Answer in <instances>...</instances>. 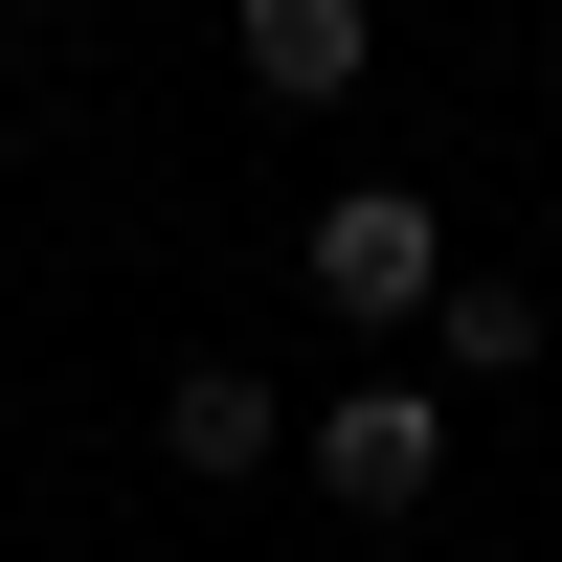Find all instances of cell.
<instances>
[{
  "label": "cell",
  "mask_w": 562,
  "mask_h": 562,
  "mask_svg": "<svg viewBox=\"0 0 562 562\" xmlns=\"http://www.w3.org/2000/svg\"><path fill=\"white\" fill-rule=\"evenodd\" d=\"M225 68H248L270 113H338V90L383 68V0H225Z\"/></svg>",
  "instance_id": "3957f363"
},
{
  "label": "cell",
  "mask_w": 562,
  "mask_h": 562,
  "mask_svg": "<svg viewBox=\"0 0 562 562\" xmlns=\"http://www.w3.org/2000/svg\"><path fill=\"white\" fill-rule=\"evenodd\" d=\"M158 450H180L203 495H225V473H293V405H270L248 360H180V383H158Z\"/></svg>",
  "instance_id": "277c9868"
},
{
  "label": "cell",
  "mask_w": 562,
  "mask_h": 562,
  "mask_svg": "<svg viewBox=\"0 0 562 562\" xmlns=\"http://www.w3.org/2000/svg\"><path fill=\"white\" fill-rule=\"evenodd\" d=\"M293 293H338L360 338H383V315H428V293H450V225H428V180H338V203L293 225Z\"/></svg>",
  "instance_id": "6da1fadb"
},
{
  "label": "cell",
  "mask_w": 562,
  "mask_h": 562,
  "mask_svg": "<svg viewBox=\"0 0 562 562\" xmlns=\"http://www.w3.org/2000/svg\"><path fill=\"white\" fill-rule=\"evenodd\" d=\"M428 360H450V383H518V360H562V315L518 293V270H450V293H428Z\"/></svg>",
  "instance_id": "5b68a950"
},
{
  "label": "cell",
  "mask_w": 562,
  "mask_h": 562,
  "mask_svg": "<svg viewBox=\"0 0 562 562\" xmlns=\"http://www.w3.org/2000/svg\"><path fill=\"white\" fill-rule=\"evenodd\" d=\"M293 473L338 495V518H428V473H450V405H428V383H338V405L293 428Z\"/></svg>",
  "instance_id": "7a4b0ae2"
}]
</instances>
